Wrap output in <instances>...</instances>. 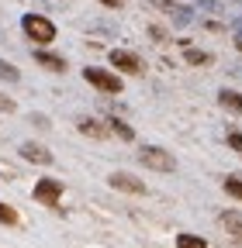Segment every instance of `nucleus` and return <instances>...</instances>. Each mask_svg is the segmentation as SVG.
Instances as JSON below:
<instances>
[{
	"mask_svg": "<svg viewBox=\"0 0 242 248\" xmlns=\"http://www.w3.org/2000/svg\"><path fill=\"white\" fill-rule=\"evenodd\" d=\"M21 28H24V35L32 38V42H38V45L55 42V24H52L45 14H24V17H21Z\"/></svg>",
	"mask_w": 242,
	"mask_h": 248,
	"instance_id": "1",
	"label": "nucleus"
},
{
	"mask_svg": "<svg viewBox=\"0 0 242 248\" xmlns=\"http://www.w3.org/2000/svg\"><path fill=\"white\" fill-rule=\"evenodd\" d=\"M138 159H142V166L156 169V172H170V169H176V159H173L170 152H163L159 145H142Z\"/></svg>",
	"mask_w": 242,
	"mask_h": 248,
	"instance_id": "2",
	"label": "nucleus"
},
{
	"mask_svg": "<svg viewBox=\"0 0 242 248\" xmlns=\"http://www.w3.org/2000/svg\"><path fill=\"white\" fill-rule=\"evenodd\" d=\"M83 76H86V83H94V86H97V90H104V93H121V79H118L114 73H107V69L86 66V69H83Z\"/></svg>",
	"mask_w": 242,
	"mask_h": 248,
	"instance_id": "3",
	"label": "nucleus"
},
{
	"mask_svg": "<svg viewBox=\"0 0 242 248\" xmlns=\"http://www.w3.org/2000/svg\"><path fill=\"white\" fill-rule=\"evenodd\" d=\"M59 197H63V183L59 179H38L35 183V200L38 203H59Z\"/></svg>",
	"mask_w": 242,
	"mask_h": 248,
	"instance_id": "4",
	"label": "nucleus"
},
{
	"mask_svg": "<svg viewBox=\"0 0 242 248\" xmlns=\"http://www.w3.org/2000/svg\"><path fill=\"white\" fill-rule=\"evenodd\" d=\"M111 66H114V69H125V73H138L142 62H138V55L128 52V48H114V52H111Z\"/></svg>",
	"mask_w": 242,
	"mask_h": 248,
	"instance_id": "5",
	"label": "nucleus"
},
{
	"mask_svg": "<svg viewBox=\"0 0 242 248\" xmlns=\"http://www.w3.org/2000/svg\"><path fill=\"white\" fill-rule=\"evenodd\" d=\"M111 186L114 190H125V193H145V183L128 176V172H111Z\"/></svg>",
	"mask_w": 242,
	"mask_h": 248,
	"instance_id": "6",
	"label": "nucleus"
},
{
	"mask_svg": "<svg viewBox=\"0 0 242 248\" xmlns=\"http://www.w3.org/2000/svg\"><path fill=\"white\" fill-rule=\"evenodd\" d=\"M21 155H24L28 162L52 166V152H49V148H42V145H32V141H24V145H21Z\"/></svg>",
	"mask_w": 242,
	"mask_h": 248,
	"instance_id": "7",
	"label": "nucleus"
},
{
	"mask_svg": "<svg viewBox=\"0 0 242 248\" xmlns=\"http://www.w3.org/2000/svg\"><path fill=\"white\" fill-rule=\"evenodd\" d=\"M222 224H225L228 234H235V238L242 241V210H225V214H222Z\"/></svg>",
	"mask_w": 242,
	"mask_h": 248,
	"instance_id": "8",
	"label": "nucleus"
},
{
	"mask_svg": "<svg viewBox=\"0 0 242 248\" xmlns=\"http://www.w3.org/2000/svg\"><path fill=\"white\" fill-rule=\"evenodd\" d=\"M218 100H222V107L242 114V93H235V90H222V93H218Z\"/></svg>",
	"mask_w": 242,
	"mask_h": 248,
	"instance_id": "9",
	"label": "nucleus"
},
{
	"mask_svg": "<svg viewBox=\"0 0 242 248\" xmlns=\"http://www.w3.org/2000/svg\"><path fill=\"white\" fill-rule=\"evenodd\" d=\"M35 62H38V66H49L52 73H63L66 69V62L59 55H49V52H35Z\"/></svg>",
	"mask_w": 242,
	"mask_h": 248,
	"instance_id": "10",
	"label": "nucleus"
},
{
	"mask_svg": "<svg viewBox=\"0 0 242 248\" xmlns=\"http://www.w3.org/2000/svg\"><path fill=\"white\" fill-rule=\"evenodd\" d=\"M80 131L90 135V138H104L107 135V128H101V121H94V117H83L80 121Z\"/></svg>",
	"mask_w": 242,
	"mask_h": 248,
	"instance_id": "11",
	"label": "nucleus"
},
{
	"mask_svg": "<svg viewBox=\"0 0 242 248\" xmlns=\"http://www.w3.org/2000/svg\"><path fill=\"white\" fill-rule=\"evenodd\" d=\"M176 248H207L204 238H194V234H180L176 238Z\"/></svg>",
	"mask_w": 242,
	"mask_h": 248,
	"instance_id": "12",
	"label": "nucleus"
},
{
	"mask_svg": "<svg viewBox=\"0 0 242 248\" xmlns=\"http://www.w3.org/2000/svg\"><path fill=\"white\" fill-rule=\"evenodd\" d=\"M184 59L190 62V66H204L211 55H207V52H201V48H187V52H184Z\"/></svg>",
	"mask_w": 242,
	"mask_h": 248,
	"instance_id": "13",
	"label": "nucleus"
},
{
	"mask_svg": "<svg viewBox=\"0 0 242 248\" xmlns=\"http://www.w3.org/2000/svg\"><path fill=\"white\" fill-rule=\"evenodd\" d=\"M0 79H7V83H17V79H21V73L11 66V62H4V59H0Z\"/></svg>",
	"mask_w": 242,
	"mask_h": 248,
	"instance_id": "14",
	"label": "nucleus"
},
{
	"mask_svg": "<svg viewBox=\"0 0 242 248\" xmlns=\"http://www.w3.org/2000/svg\"><path fill=\"white\" fill-rule=\"evenodd\" d=\"M107 124H111V131H118V135H121V138H125V141H132V138H135V131L128 128V124H121V121H114V117H111Z\"/></svg>",
	"mask_w": 242,
	"mask_h": 248,
	"instance_id": "15",
	"label": "nucleus"
},
{
	"mask_svg": "<svg viewBox=\"0 0 242 248\" xmlns=\"http://www.w3.org/2000/svg\"><path fill=\"white\" fill-rule=\"evenodd\" d=\"M225 193H232L235 200H242V179H235V176H228V179H225Z\"/></svg>",
	"mask_w": 242,
	"mask_h": 248,
	"instance_id": "16",
	"label": "nucleus"
},
{
	"mask_svg": "<svg viewBox=\"0 0 242 248\" xmlns=\"http://www.w3.org/2000/svg\"><path fill=\"white\" fill-rule=\"evenodd\" d=\"M0 224H17V214L7 203H0Z\"/></svg>",
	"mask_w": 242,
	"mask_h": 248,
	"instance_id": "17",
	"label": "nucleus"
},
{
	"mask_svg": "<svg viewBox=\"0 0 242 248\" xmlns=\"http://www.w3.org/2000/svg\"><path fill=\"white\" fill-rule=\"evenodd\" d=\"M228 145H232V148L242 155V135H239V131H232V135H228Z\"/></svg>",
	"mask_w": 242,
	"mask_h": 248,
	"instance_id": "18",
	"label": "nucleus"
},
{
	"mask_svg": "<svg viewBox=\"0 0 242 248\" xmlns=\"http://www.w3.org/2000/svg\"><path fill=\"white\" fill-rule=\"evenodd\" d=\"M0 110H4V114H11V110H14V100H11V97H4V93H0Z\"/></svg>",
	"mask_w": 242,
	"mask_h": 248,
	"instance_id": "19",
	"label": "nucleus"
},
{
	"mask_svg": "<svg viewBox=\"0 0 242 248\" xmlns=\"http://www.w3.org/2000/svg\"><path fill=\"white\" fill-rule=\"evenodd\" d=\"M235 48H239V52H242V28H239V31H235Z\"/></svg>",
	"mask_w": 242,
	"mask_h": 248,
	"instance_id": "20",
	"label": "nucleus"
},
{
	"mask_svg": "<svg viewBox=\"0 0 242 248\" xmlns=\"http://www.w3.org/2000/svg\"><path fill=\"white\" fill-rule=\"evenodd\" d=\"M101 4H107V7H121V0H101Z\"/></svg>",
	"mask_w": 242,
	"mask_h": 248,
	"instance_id": "21",
	"label": "nucleus"
}]
</instances>
